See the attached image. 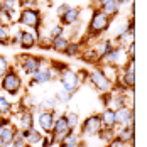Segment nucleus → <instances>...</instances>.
Returning <instances> with one entry per match:
<instances>
[{"label":"nucleus","mask_w":147,"mask_h":147,"mask_svg":"<svg viewBox=\"0 0 147 147\" xmlns=\"http://www.w3.org/2000/svg\"><path fill=\"white\" fill-rule=\"evenodd\" d=\"M46 2H51V0H46Z\"/></svg>","instance_id":"nucleus-42"},{"label":"nucleus","mask_w":147,"mask_h":147,"mask_svg":"<svg viewBox=\"0 0 147 147\" xmlns=\"http://www.w3.org/2000/svg\"><path fill=\"white\" fill-rule=\"evenodd\" d=\"M34 127V112L32 110H20L19 112V125L17 129L26 130V129H32Z\"/></svg>","instance_id":"nucleus-17"},{"label":"nucleus","mask_w":147,"mask_h":147,"mask_svg":"<svg viewBox=\"0 0 147 147\" xmlns=\"http://www.w3.org/2000/svg\"><path fill=\"white\" fill-rule=\"evenodd\" d=\"M69 132V129H68V123H66V118H64V113L63 115H58V117L54 118V125H53V130H51V137H53V140H54V144H58L59 139L64 135V134Z\"/></svg>","instance_id":"nucleus-14"},{"label":"nucleus","mask_w":147,"mask_h":147,"mask_svg":"<svg viewBox=\"0 0 147 147\" xmlns=\"http://www.w3.org/2000/svg\"><path fill=\"white\" fill-rule=\"evenodd\" d=\"M58 144H59V147H78L80 146V135L74 130H69L68 134H64L59 139Z\"/></svg>","instance_id":"nucleus-19"},{"label":"nucleus","mask_w":147,"mask_h":147,"mask_svg":"<svg viewBox=\"0 0 147 147\" xmlns=\"http://www.w3.org/2000/svg\"><path fill=\"white\" fill-rule=\"evenodd\" d=\"M54 118H56V110L54 112H51V110H41L39 112V115H37V125H39L41 132L51 134L53 125H54Z\"/></svg>","instance_id":"nucleus-12"},{"label":"nucleus","mask_w":147,"mask_h":147,"mask_svg":"<svg viewBox=\"0 0 147 147\" xmlns=\"http://www.w3.org/2000/svg\"><path fill=\"white\" fill-rule=\"evenodd\" d=\"M68 42H69V39H68L66 36L53 37V39H51V49L56 51V53H59V54H63L64 49H66V46H68Z\"/></svg>","instance_id":"nucleus-23"},{"label":"nucleus","mask_w":147,"mask_h":147,"mask_svg":"<svg viewBox=\"0 0 147 147\" xmlns=\"http://www.w3.org/2000/svg\"><path fill=\"white\" fill-rule=\"evenodd\" d=\"M115 120L117 125H129V123H135V112H134L132 105H122L120 108L115 110Z\"/></svg>","instance_id":"nucleus-10"},{"label":"nucleus","mask_w":147,"mask_h":147,"mask_svg":"<svg viewBox=\"0 0 147 147\" xmlns=\"http://www.w3.org/2000/svg\"><path fill=\"white\" fill-rule=\"evenodd\" d=\"M12 115V103L9 98L0 95V117H10Z\"/></svg>","instance_id":"nucleus-27"},{"label":"nucleus","mask_w":147,"mask_h":147,"mask_svg":"<svg viewBox=\"0 0 147 147\" xmlns=\"http://www.w3.org/2000/svg\"><path fill=\"white\" fill-rule=\"evenodd\" d=\"M78 58H81L85 63H90V64H98V63H102L100 58L96 56V53L93 51V47H90L86 51H81V54H80Z\"/></svg>","instance_id":"nucleus-25"},{"label":"nucleus","mask_w":147,"mask_h":147,"mask_svg":"<svg viewBox=\"0 0 147 147\" xmlns=\"http://www.w3.org/2000/svg\"><path fill=\"white\" fill-rule=\"evenodd\" d=\"M96 135H100L103 140H110L112 137H115V129H110V127H102V129H100V132L96 134Z\"/></svg>","instance_id":"nucleus-31"},{"label":"nucleus","mask_w":147,"mask_h":147,"mask_svg":"<svg viewBox=\"0 0 147 147\" xmlns=\"http://www.w3.org/2000/svg\"><path fill=\"white\" fill-rule=\"evenodd\" d=\"M0 46H10V26L0 20Z\"/></svg>","instance_id":"nucleus-26"},{"label":"nucleus","mask_w":147,"mask_h":147,"mask_svg":"<svg viewBox=\"0 0 147 147\" xmlns=\"http://www.w3.org/2000/svg\"><path fill=\"white\" fill-rule=\"evenodd\" d=\"M98 115H100V120H102V125H103V127H110V129H115V127H117L115 110H113V108L105 107V108H103Z\"/></svg>","instance_id":"nucleus-18"},{"label":"nucleus","mask_w":147,"mask_h":147,"mask_svg":"<svg viewBox=\"0 0 147 147\" xmlns=\"http://www.w3.org/2000/svg\"><path fill=\"white\" fill-rule=\"evenodd\" d=\"M58 36H64V27L58 24V26H53L51 29H49V37L53 39V37H58Z\"/></svg>","instance_id":"nucleus-33"},{"label":"nucleus","mask_w":147,"mask_h":147,"mask_svg":"<svg viewBox=\"0 0 147 147\" xmlns=\"http://www.w3.org/2000/svg\"><path fill=\"white\" fill-rule=\"evenodd\" d=\"M15 134H17V125L9 123L5 127H0V147H9L14 140Z\"/></svg>","instance_id":"nucleus-16"},{"label":"nucleus","mask_w":147,"mask_h":147,"mask_svg":"<svg viewBox=\"0 0 147 147\" xmlns=\"http://www.w3.org/2000/svg\"><path fill=\"white\" fill-rule=\"evenodd\" d=\"M68 7H69L68 3H61V5H59V7H58V17H59V15H61V14H63V12H64V10L68 9Z\"/></svg>","instance_id":"nucleus-38"},{"label":"nucleus","mask_w":147,"mask_h":147,"mask_svg":"<svg viewBox=\"0 0 147 147\" xmlns=\"http://www.w3.org/2000/svg\"><path fill=\"white\" fill-rule=\"evenodd\" d=\"M59 78V83H61V86L64 91H68V93H71L74 95L78 88L81 86V81H80V78H78V73L74 71L73 68H66L64 71H61L58 74Z\"/></svg>","instance_id":"nucleus-4"},{"label":"nucleus","mask_w":147,"mask_h":147,"mask_svg":"<svg viewBox=\"0 0 147 147\" xmlns=\"http://www.w3.org/2000/svg\"><path fill=\"white\" fill-rule=\"evenodd\" d=\"M3 10H19V0H3Z\"/></svg>","instance_id":"nucleus-35"},{"label":"nucleus","mask_w":147,"mask_h":147,"mask_svg":"<svg viewBox=\"0 0 147 147\" xmlns=\"http://www.w3.org/2000/svg\"><path fill=\"white\" fill-rule=\"evenodd\" d=\"M24 86V83H22V76L17 73V69L15 68H9V71L3 74L2 78H0V90H3L7 95H10V96H17L19 93H20V90Z\"/></svg>","instance_id":"nucleus-2"},{"label":"nucleus","mask_w":147,"mask_h":147,"mask_svg":"<svg viewBox=\"0 0 147 147\" xmlns=\"http://www.w3.org/2000/svg\"><path fill=\"white\" fill-rule=\"evenodd\" d=\"M44 61V58L41 56H34V54H20L19 56V64L22 68V71L26 74H34L39 68H41V63Z\"/></svg>","instance_id":"nucleus-8"},{"label":"nucleus","mask_w":147,"mask_h":147,"mask_svg":"<svg viewBox=\"0 0 147 147\" xmlns=\"http://www.w3.org/2000/svg\"><path fill=\"white\" fill-rule=\"evenodd\" d=\"M88 83L100 93H105V91H110L112 90V81L105 76V73L102 71V68H95L91 73L88 74Z\"/></svg>","instance_id":"nucleus-6"},{"label":"nucleus","mask_w":147,"mask_h":147,"mask_svg":"<svg viewBox=\"0 0 147 147\" xmlns=\"http://www.w3.org/2000/svg\"><path fill=\"white\" fill-rule=\"evenodd\" d=\"M120 7H122V5H120V2H118V0H107V2L102 3L98 9H102L108 17H115V15L120 12Z\"/></svg>","instance_id":"nucleus-21"},{"label":"nucleus","mask_w":147,"mask_h":147,"mask_svg":"<svg viewBox=\"0 0 147 147\" xmlns=\"http://www.w3.org/2000/svg\"><path fill=\"white\" fill-rule=\"evenodd\" d=\"M112 46H113V41H112V39H100L96 44L93 46V51L96 53V56L102 61V59L107 56V53L112 49Z\"/></svg>","instance_id":"nucleus-20"},{"label":"nucleus","mask_w":147,"mask_h":147,"mask_svg":"<svg viewBox=\"0 0 147 147\" xmlns=\"http://www.w3.org/2000/svg\"><path fill=\"white\" fill-rule=\"evenodd\" d=\"M17 22L32 30H39L42 26V12L37 7H24L17 15Z\"/></svg>","instance_id":"nucleus-3"},{"label":"nucleus","mask_w":147,"mask_h":147,"mask_svg":"<svg viewBox=\"0 0 147 147\" xmlns=\"http://www.w3.org/2000/svg\"><path fill=\"white\" fill-rule=\"evenodd\" d=\"M81 51H83V42H80V41H69L63 54L68 56V58H78L81 54Z\"/></svg>","instance_id":"nucleus-22"},{"label":"nucleus","mask_w":147,"mask_h":147,"mask_svg":"<svg viewBox=\"0 0 147 147\" xmlns=\"http://www.w3.org/2000/svg\"><path fill=\"white\" fill-rule=\"evenodd\" d=\"M54 98H56V102H58V103H63V105H68V103H69L71 100H73V95L63 90V91H58V93H56V96H54Z\"/></svg>","instance_id":"nucleus-30"},{"label":"nucleus","mask_w":147,"mask_h":147,"mask_svg":"<svg viewBox=\"0 0 147 147\" xmlns=\"http://www.w3.org/2000/svg\"><path fill=\"white\" fill-rule=\"evenodd\" d=\"M39 0H19V9H24V7H37Z\"/></svg>","instance_id":"nucleus-37"},{"label":"nucleus","mask_w":147,"mask_h":147,"mask_svg":"<svg viewBox=\"0 0 147 147\" xmlns=\"http://www.w3.org/2000/svg\"><path fill=\"white\" fill-rule=\"evenodd\" d=\"M54 76H58V74L49 68V61H42V63H41V68H39L34 74H30L29 86L32 88V86H36V85H44V83H49V81H53V80H54Z\"/></svg>","instance_id":"nucleus-5"},{"label":"nucleus","mask_w":147,"mask_h":147,"mask_svg":"<svg viewBox=\"0 0 147 147\" xmlns=\"http://www.w3.org/2000/svg\"><path fill=\"white\" fill-rule=\"evenodd\" d=\"M115 135H117L122 142H125L129 147H134V144H135V123L122 125V129Z\"/></svg>","instance_id":"nucleus-15"},{"label":"nucleus","mask_w":147,"mask_h":147,"mask_svg":"<svg viewBox=\"0 0 147 147\" xmlns=\"http://www.w3.org/2000/svg\"><path fill=\"white\" fill-rule=\"evenodd\" d=\"M9 147H30L24 139H20V135H19V129H17V134H15V137H14V140H12V144Z\"/></svg>","instance_id":"nucleus-32"},{"label":"nucleus","mask_w":147,"mask_h":147,"mask_svg":"<svg viewBox=\"0 0 147 147\" xmlns=\"http://www.w3.org/2000/svg\"><path fill=\"white\" fill-rule=\"evenodd\" d=\"M110 26H112V17H108L102 9L95 7L88 22V37H100L110 29Z\"/></svg>","instance_id":"nucleus-1"},{"label":"nucleus","mask_w":147,"mask_h":147,"mask_svg":"<svg viewBox=\"0 0 147 147\" xmlns=\"http://www.w3.org/2000/svg\"><path fill=\"white\" fill-rule=\"evenodd\" d=\"M107 0H93V3H95V7H100L102 3H105Z\"/></svg>","instance_id":"nucleus-40"},{"label":"nucleus","mask_w":147,"mask_h":147,"mask_svg":"<svg viewBox=\"0 0 147 147\" xmlns=\"http://www.w3.org/2000/svg\"><path fill=\"white\" fill-rule=\"evenodd\" d=\"M41 139H42V132H39V130H36V129L32 127V129H29V135H27L26 142L32 147V146H37V144L41 142Z\"/></svg>","instance_id":"nucleus-28"},{"label":"nucleus","mask_w":147,"mask_h":147,"mask_svg":"<svg viewBox=\"0 0 147 147\" xmlns=\"http://www.w3.org/2000/svg\"><path fill=\"white\" fill-rule=\"evenodd\" d=\"M39 30H27V29H19L17 30V39H19V46H20V49H24V51H29L32 47H36L37 44V37H39Z\"/></svg>","instance_id":"nucleus-7"},{"label":"nucleus","mask_w":147,"mask_h":147,"mask_svg":"<svg viewBox=\"0 0 147 147\" xmlns=\"http://www.w3.org/2000/svg\"><path fill=\"white\" fill-rule=\"evenodd\" d=\"M9 68H10L9 59L5 58V56H2V54H0V78L7 73V71H9Z\"/></svg>","instance_id":"nucleus-34"},{"label":"nucleus","mask_w":147,"mask_h":147,"mask_svg":"<svg viewBox=\"0 0 147 147\" xmlns=\"http://www.w3.org/2000/svg\"><path fill=\"white\" fill-rule=\"evenodd\" d=\"M123 59H127V56H125V47L113 44L112 49L107 53V56L102 59V63L110 64V66H120V63H122Z\"/></svg>","instance_id":"nucleus-11"},{"label":"nucleus","mask_w":147,"mask_h":147,"mask_svg":"<svg viewBox=\"0 0 147 147\" xmlns=\"http://www.w3.org/2000/svg\"><path fill=\"white\" fill-rule=\"evenodd\" d=\"M107 147H127V144H125V142H122L117 135H115V137H112V139L108 140V146H107Z\"/></svg>","instance_id":"nucleus-36"},{"label":"nucleus","mask_w":147,"mask_h":147,"mask_svg":"<svg viewBox=\"0 0 147 147\" xmlns=\"http://www.w3.org/2000/svg\"><path fill=\"white\" fill-rule=\"evenodd\" d=\"M64 118H66V123H68L69 130H76L78 129V125H80V115H78V112L68 110V112H64Z\"/></svg>","instance_id":"nucleus-24"},{"label":"nucleus","mask_w":147,"mask_h":147,"mask_svg":"<svg viewBox=\"0 0 147 147\" xmlns=\"http://www.w3.org/2000/svg\"><path fill=\"white\" fill-rule=\"evenodd\" d=\"M80 15H81V9L78 7H68L63 14L59 15V24L63 27H69V26H74L78 20H80Z\"/></svg>","instance_id":"nucleus-13"},{"label":"nucleus","mask_w":147,"mask_h":147,"mask_svg":"<svg viewBox=\"0 0 147 147\" xmlns=\"http://www.w3.org/2000/svg\"><path fill=\"white\" fill-rule=\"evenodd\" d=\"M3 10V0H0V12Z\"/></svg>","instance_id":"nucleus-41"},{"label":"nucleus","mask_w":147,"mask_h":147,"mask_svg":"<svg viewBox=\"0 0 147 147\" xmlns=\"http://www.w3.org/2000/svg\"><path fill=\"white\" fill-rule=\"evenodd\" d=\"M118 2H120V5H127V3L130 5V3H134V0H118Z\"/></svg>","instance_id":"nucleus-39"},{"label":"nucleus","mask_w":147,"mask_h":147,"mask_svg":"<svg viewBox=\"0 0 147 147\" xmlns=\"http://www.w3.org/2000/svg\"><path fill=\"white\" fill-rule=\"evenodd\" d=\"M80 123H81V135H96L103 127L98 113H91L85 118V122H80Z\"/></svg>","instance_id":"nucleus-9"},{"label":"nucleus","mask_w":147,"mask_h":147,"mask_svg":"<svg viewBox=\"0 0 147 147\" xmlns=\"http://www.w3.org/2000/svg\"><path fill=\"white\" fill-rule=\"evenodd\" d=\"M49 68H51V69H53V71H54L56 74H59L61 71H64V69H66V68H69V66H68L66 63H63V61H58V59H51V61H49Z\"/></svg>","instance_id":"nucleus-29"}]
</instances>
